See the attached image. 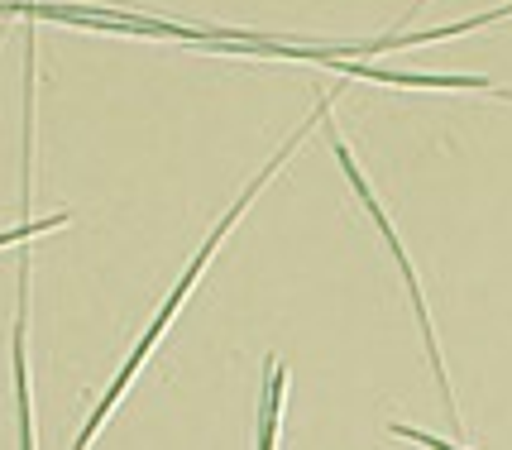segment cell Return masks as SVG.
Returning a JSON list of instances; mask_svg holds the SVG:
<instances>
[{
    "mask_svg": "<svg viewBox=\"0 0 512 450\" xmlns=\"http://www.w3.org/2000/svg\"><path fill=\"white\" fill-rule=\"evenodd\" d=\"M493 20H512V0L508 5H498V10H489V15H474V20H460V24H446V39H455V34H469V29H484V24H493ZM441 39V29H431V34H398V44L402 48H417V44H436Z\"/></svg>",
    "mask_w": 512,
    "mask_h": 450,
    "instance_id": "5b68a950",
    "label": "cell"
},
{
    "mask_svg": "<svg viewBox=\"0 0 512 450\" xmlns=\"http://www.w3.org/2000/svg\"><path fill=\"white\" fill-rule=\"evenodd\" d=\"M72 221V211H58V216H48V221H24L15 230H0V249L5 245H24V240H34V235H44V230H58V225Z\"/></svg>",
    "mask_w": 512,
    "mask_h": 450,
    "instance_id": "8992f818",
    "label": "cell"
},
{
    "mask_svg": "<svg viewBox=\"0 0 512 450\" xmlns=\"http://www.w3.org/2000/svg\"><path fill=\"white\" fill-rule=\"evenodd\" d=\"M331 149H335V158H340V173H345V178H350V187L359 192V202H364V211H369V221L379 225V235L388 240V249H393V259H398L402 278H407V293H412V307H417V326H422L426 355H431V369H436V379H441V393H446V412H450V422H455V436L465 441V431H460V412H455V388H450L446 364H441V345H436V331H431V316H426V302H422V283H417V269L407 264V249H402L398 230H393V221L383 216L379 197L369 192V182H364V173H359V163H355V154H350V144H345L340 135H331Z\"/></svg>",
    "mask_w": 512,
    "mask_h": 450,
    "instance_id": "7a4b0ae2",
    "label": "cell"
},
{
    "mask_svg": "<svg viewBox=\"0 0 512 450\" xmlns=\"http://www.w3.org/2000/svg\"><path fill=\"white\" fill-rule=\"evenodd\" d=\"M268 364H273V383H268V403H264V417H259V441H254L259 450L278 446V412H283V388H288L283 364L278 360H268Z\"/></svg>",
    "mask_w": 512,
    "mask_h": 450,
    "instance_id": "277c9868",
    "label": "cell"
},
{
    "mask_svg": "<svg viewBox=\"0 0 512 450\" xmlns=\"http://www.w3.org/2000/svg\"><path fill=\"white\" fill-rule=\"evenodd\" d=\"M24 326H29V259H20V297H15V388H20V446H34L29 412V369H24Z\"/></svg>",
    "mask_w": 512,
    "mask_h": 450,
    "instance_id": "3957f363",
    "label": "cell"
},
{
    "mask_svg": "<svg viewBox=\"0 0 512 450\" xmlns=\"http://www.w3.org/2000/svg\"><path fill=\"white\" fill-rule=\"evenodd\" d=\"M326 115H331V96H321V101H316V111L307 115V120H302V130H297V135H292L288 144L278 149V154L268 158V168H264V173H259V178L249 182L245 192H240V202H235V206H230V211H225V221L216 225L211 235H206V245L197 249V259H192V264H187V273H182V278H178V288H173V297H168V302L158 307V316H154V321H149V331H144V340L134 345V355H130V360H125V369H120V379H115L111 388H106V398H101V407L91 412V422H87V427H82V436H77V446H91V436L101 431V422L111 417V407L120 403V393H125V388H130V379H134V374H139V364L149 360V350H154L158 340H163V331L173 326V316H178V307H182V302H187V293L197 288V278H201V269L211 264V254H216V249H221V240H225V235H230V230L240 225V216H245V211H249V202H254V197L264 192L268 182H273V173H278V168H283V163H288V158H292V149H297L302 139L312 135V130H316V125H321V120H326Z\"/></svg>",
    "mask_w": 512,
    "mask_h": 450,
    "instance_id": "6da1fadb",
    "label": "cell"
}]
</instances>
